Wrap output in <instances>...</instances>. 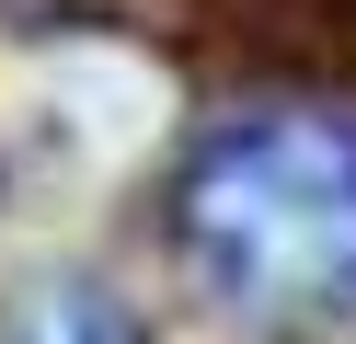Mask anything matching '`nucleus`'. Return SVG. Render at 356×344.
Here are the masks:
<instances>
[{
	"label": "nucleus",
	"instance_id": "f257e3e1",
	"mask_svg": "<svg viewBox=\"0 0 356 344\" xmlns=\"http://www.w3.org/2000/svg\"><path fill=\"white\" fill-rule=\"evenodd\" d=\"M172 252L218 310L287 344H356V92H264L195 126Z\"/></svg>",
	"mask_w": 356,
	"mask_h": 344
},
{
	"label": "nucleus",
	"instance_id": "f03ea898",
	"mask_svg": "<svg viewBox=\"0 0 356 344\" xmlns=\"http://www.w3.org/2000/svg\"><path fill=\"white\" fill-rule=\"evenodd\" d=\"M0 344H149V333L104 275H24L0 298Z\"/></svg>",
	"mask_w": 356,
	"mask_h": 344
}]
</instances>
